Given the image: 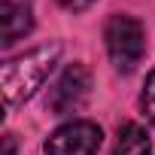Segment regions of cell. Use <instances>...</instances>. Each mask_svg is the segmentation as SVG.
Instances as JSON below:
<instances>
[{
  "label": "cell",
  "mask_w": 155,
  "mask_h": 155,
  "mask_svg": "<svg viewBox=\"0 0 155 155\" xmlns=\"http://www.w3.org/2000/svg\"><path fill=\"white\" fill-rule=\"evenodd\" d=\"M58 55H61V46L52 43V46H40V49H34V52H28L21 58H12V61H6L0 67L3 97H6L9 107L28 101L43 85V79L52 73V67L58 61Z\"/></svg>",
  "instance_id": "1"
},
{
  "label": "cell",
  "mask_w": 155,
  "mask_h": 155,
  "mask_svg": "<svg viewBox=\"0 0 155 155\" xmlns=\"http://www.w3.org/2000/svg\"><path fill=\"white\" fill-rule=\"evenodd\" d=\"M104 40H107V52H110V58H113V64L119 70L131 73L143 61L146 34H143V25L137 18H131V15H113L107 21Z\"/></svg>",
  "instance_id": "2"
},
{
  "label": "cell",
  "mask_w": 155,
  "mask_h": 155,
  "mask_svg": "<svg viewBox=\"0 0 155 155\" xmlns=\"http://www.w3.org/2000/svg\"><path fill=\"white\" fill-rule=\"evenodd\" d=\"M88 91H91V73H88L82 64H70V67L58 76V82L49 88L46 107H49L55 116L76 113V110L88 101Z\"/></svg>",
  "instance_id": "3"
},
{
  "label": "cell",
  "mask_w": 155,
  "mask_h": 155,
  "mask_svg": "<svg viewBox=\"0 0 155 155\" xmlns=\"http://www.w3.org/2000/svg\"><path fill=\"white\" fill-rule=\"evenodd\" d=\"M101 140H104V131L94 122H67L46 140V152L49 155H94L101 149Z\"/></svg>",
  "instance_id": "4"
},
{
  "label": "cell",
  "mask_w": 155,
  "mask_h": 155,
  "mask_svg": "<svg viewBox=\"0 0 155 155\" xmlns=\"http://www.w3.org/2000/svg\"><path fill=\"white\" fill-rule=\"evenodd\" d=\"M31 28H34L31 9L15 0H3V49L15 46L25 34H31Z\"/></svg>",
  "instance_id": "5"
},
{
  "label": "cell",
  "mask_w": 155,
  "mask_h": 155,
  "mask_svg": "<svg viewBox=\"0 0 155 155\" xmlns=\"http://www.w3.org/2000/svg\"><path fill=\"white\" fill-rule=\"evenodd\" d=\"M149 152H152V143H149L146 131H143L137 122H125V125L119 128L113 155H149Z\"/></svg>",
  "instance_id": "6"
},
{
  "label": "cell",
  "mask_w": 155,
  "mask_h": 155,
  "mask_svg": "<svg viewBox=\"0 0 155 155\" xmlns=\"http://www.w3.org/2000/svg\"><path fill=\"white\" fill-rule=\"evenodd\" d=\"M143 110H146L149 122L155 125V70L146 76V85H143Z\"/></svg>",
  "instance_id": "7"
},
{
  "label": "cell",
  "mask_w": 155,
  "mask_h": 155,
  "mask_svg": "<svg viewBox=\"0 0 155 155\" xmlns=\"http://www.w3.org/2000/svg\"><path fill=\"white\" fill-rule=\"evenodd\" d=\"M58 3L67 9V12H82V9H88L94 0H58Z\"/></svg>",
  "instance_id": "8"
},
{
  "label": "cell",
  "mask_w": 155,
  "mask_h": 155,
  "mask_svg": "<svg viewBox=\"0 0 155 155\" xmlns=\"http://www.w3.org/2000/svg\"><path fill=\"white\" fill-rule=\"evenodd\" d=\"M3 140H6V152H3V155H12V149H15V143H12V134H6Z\"/></svg>",
  "instance_id": "9"
}]
</instances>
